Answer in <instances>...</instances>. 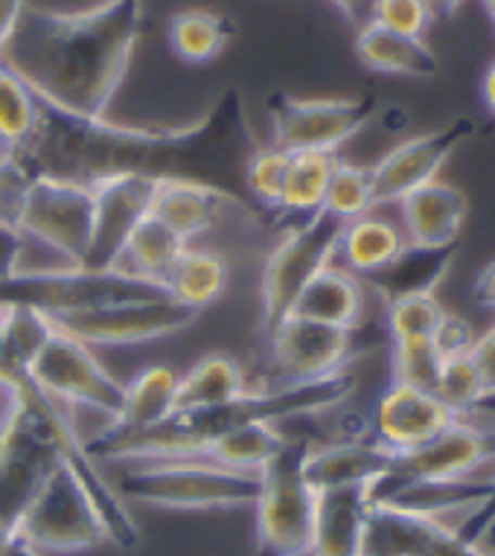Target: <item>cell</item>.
<instances>
[{"mask_svg":"<svg viewBox=\"0 0 495 556\" xmlns=\"http://www.w3.org/2000/svg\"><path fill=\"white\" fill-rule=\"evenodd\" d=\"M257 149L242 93L225 88L211 109L181 126H126L111 117H82L38 93L33 135L10 155L29 178L93 184L111 175H149L202 181L239 195Z\"/></svg>","mask_w":495,"mask_h":556,"instance_id":"obj_1","label":"cell"},{"mask_svg":"<svg viewBox=\"0 0 495 556\" xmlns=\"http://www.w3.org/2000/svg\"><path fill=\"white\" fill-rule=\"evenodd\" d=\"M140 29L143 0H97L74 12L24 7L0 59L59 109L109 117Z\"/></svg>","mask_w":495,"mask_h":556,"instance_id":"obj_2","label":"cell"},{"mask_svg":"<svg viewBox=\"0 0 495 556\" xmlns=\"http://www.w3.org/2000/svg\"><path fill=\"white\" fill-rule=\"evenodd\" d=\"M356 388V374L344 367L335 374L313 379V382L277 384L268 391H245L225 405L202 410H181L152 429L109 434L102 431L93 443H85L93 460H119V464H143V460H173L199 452L221 434L259 426V422L315 417L321 410L335 408Z\"/></svg>","mask_w":495,"mask_h":556,"instance_id":"obj_3","label":"cell"},{"mask_svg":"<svg viewBox=\"0 0 495 556\" xmlns=\"http://www.w3.org/2000/svg\"><path fill=\"white\" fill-rule=\"evenodd\" d=\"M114 490L123 502L161 510H230L257 502L259 472L190 460H143L123 469Z\"/></svg>","mask_w":495,"mask_h":556,"instance_id":"obj_4","label":"cell"},{"mask_svg":"<svg viewBox=\"0 0 495 556\" xmlns=\"http://www.w3.org/2000/svg\"><path fill=\"white\" fill-rule=\"evenodd\" d=\"M157 298H169L164 283L119 268L109 271H91L82 265L24 268L0 283V306H24V309L45 312L50 318L102 309L111 303L157 301Z\"/></svg>","mask_w":495,"mask_h":556,"instance_id":"obj_5","label":"cell"},{"mask_svg":"<svg viewBox=\"0 0 495 556\" xmlns=\"http://www.w3.org/2000/svg\"><path fill=\"white\" fill-rule=\"evenodd\" d=\"M313 443L283 440L259 469L257 556H309L318 493L303 478V457Z\"/></svg>","mask_w":495,"mask_h":556,"instance_id":"obj_6","label":"cell"},{"mask_svg":"<svg viewBox=\"0 0 495 556\" xmlns=\"http://www.w3.org/2000/svg\"><path fill=\"white\" fill-rule=\"evenodd\" d=\"M344 225L347 222L335 219L327 211L315 213L301 225H294L268 254L259 277V324L266 338L289 318L294 301L315 274L332 265Z\"/></svg>","mask_w":495,"mask_h":556,"instance_id":"obj_7","label":"cell"},{"mask_svg":"<svg viewBox=\"0 0 495 556\" xmlns=\"http://www.w3.org/2000/svg\"><path fill=\"white\" fill-rule=\"evenodd\" d=\"M12 533L36 554H74L105 542L97 507L67 464L55 466Z\"/></svg>","mask_w":495,"mask_h":556,"instance_id":"obj_8","label":"cell"},{"mask_svg":"<svg viewBox=\"0 0 495 556\" xmlns=\"http://www.w3.org/2000/svg\"><path fill=\"white\" fill-rule=\"evenodd\" d=\"M93 190L91 184L65 178H29L21 195L15 225L27 239L65 256V265H82L91 242Z\"/></svg>","mask_w":495,"mask_h":556,"instance_id":"obj_9","label":"cell"},{"mask_svg":"<svg viewBox=\"0 0 495 556\" xmlns=\"http://www.w3.org/2000/svg\"><path fill=\"white\" fill-rule=\"evenodd\" d=\"M377 114L373 97H339V100H301L289 93L268 97L271 147L283 152H339Z\"/></svg>","mask_w":495,"mask_h":556,"instance_id":"obj_10","label":"cell"},{"mask_svg":"<svg viewBox=\"0 0 495 556\" xmlns=\"http://www.w3.org/2000/svg\"><path fill=\"white\" fill-rule=\"evenodd\" d=\"M29 374L36 376V382L55 402L100 410L102 417H109V422L117 417L123 400H126V384H119L97 362L91 346L62 332L59 327L53 329V336L47 338L36 362L29 365Z\"/></svg>","mask_w":495,"mask_h":556,"instance_id":"obj_11","label":"cell"},{"mask_svg":"<svg viewBox=\"0 0 495 556\" xmlns=\"http://www.w3.org/2000/svg\"><path fill=\"white\" fill-rule=\"evenodd\" d=\"M202 312L190 309L173 298L157 301H126L111 303L102 309L74 312L50 318L67 336L79 338L88 346H131L143 341L175 336L181 329L193 327Z\"/></svg>","mask_w":495,"mask_h":556,"instance_id":"obj_12","label":"cell"},{"mask_svg":"<svg viewBox=\"0 0 495 556\" xmlns=\"http://www.w3.org/2000/svg\"><path fill=\"white\" fill-rule=\"evenodd\" d=\"M361 327L339 329L318 324V320L289 315L268 336V341H271V370L280 376V384L313 382V379H323L335 370H344L365 350H370L367 341H358Z\"/></svg>","mask_w":495,"mask_h":556,"instance_id":"obj_13","label":"cell"},{"mask_svg":"<svg viewBox=\"0 0 495 556\" xmlns=\"http://www.w3.org/2000/svg\"><path fill=\"white\" fill-rule=\"evenodd\" d=\"M486 460H495V431L481 429L469 420H455L429 443L399 452L391 472L370 486V498L377 502L405 483L458 481Z\"/></svg>","mask_w":495,"mask_h":556,"instance_id":"obj_14","label":"cell"},{"mask_svg":"<svg viewBox=\"0 0 495 556\" xmlns=\"http://www.w3.org/2000/svg\"><path fill=\"white\" fill-rule=\"evenodd\" d=\"M161 181L164 178H149V175H111L91 184L93 222L82 268L91 271L117 268L131 230L152 211Z\"/></svg>","mask_w":495,"mask_h":556,"instance_id":"obj_15","label":"cell"},{"mask_svg":"<svg viewBox=\"0 0 495 556\" xmlns=\"http://www.w3.org/2000/svg\"><path fill=\"white\" fill-rule=\"evenodd\" d=\"M361 556H490L481 545L458 536L437 516L373 502L367 513Z\"/></svg>","mask_w":495,"mask_h":556,"instance_id":"obj_16","label":"cell"},{"mask_svg":"<svg viewBox=\"0 0 495 556\" xmlns=\"http://www.w3.org/2000/svg\"><path fill=\"white\" fill-rule=\"evenodd\" d=\"M469 135H472V123L458 119V123H449V126L437 128V131L408 137L399 147L391 149L379 164L370 166L377 207L399 204L408 192L420 190L422 184L434 181L452 152L460 147V140Z\"/></svg>","mask_w":495,"mask_h":556,"instance_id":"obj_17","label":"cell"},{"mask_svg":"<svg viewBox=\"0 0 495 556\" xmlns=\"http://www.w3.org/2000/svg\"><path fill=\"white\" fill-rule=\"evenodd\" d=\"M458 420L431 391L394 382L382 393L373 414L377 440L391 452H411L434 440Z\"/></svg>","mask_w":495,"mask_h":556,"instance_id":"obj_18","label":"cell"},{"mask_svg":"<svg viewBox=\"0 0 495 556\" xmlns=\"http://www.w3.org/2000/svg\"><path fill=\"white\" fill-rule=\"evenodd\" d=\"M228 211L251 213V204L233 195V192L211 187V184L187 181V178H164L157 184L155 201H152L149 213L164 222L166 228H173L190 245L193 239L216 228Z\"/></svg>","mask_w":495,"mask_h":556,"instance_id":"obj_19","label":"cell"},{"mask_svg":"<svg viewBox=\"0 0 495 556\" xmlns=\"http://www.w3.org/2000/svg\"><path fill=\"white\" fill-rule=\"evenodd\" d=\"M396 452L379 440L350 438L330 446H309L303 457V478L315 493L341 486H373L391 472Z\"/></svg>","mask_w":495,"mask_h":556,"instance_id":"obj_20","label":"cell"},{"mask_svg":"<svg viewBox=\"0 0 495 556\" xmlns=\"http://www.w3.org/2000/svg\"><path fill=\"white\" fill-rule=\"evenodd\" d=\"M408 245L449 248L458 242L467 219V195L452 184L434 178L399 201Z\"/></svg>","mask_w":495,"mask_h":556,"instance_id":"obj_21","label":"cell"},{"mask_svg":"<svg viewBox=\"0 0 495 556\" xmlns=\"http://www.w3.org/2000/svg\"><path fill=\"white\" fill-rule=\"evenodd\" d=\"M370 504V486H341L318 493L309 556H361Z\"/></svg>","mask_w":495,"mask_h":556,"instance_id":"obj_22","label":"cell"},{"mask_svg":"<svg viewBox=\"0 0 495 556\" xmlns=\"http://www.w3.org/2000/svg\"><path fill=\"white\" fill-rule=\"evenodd\" d=\"M297 318L318 320L327 327L356 329L365 318V289L356 274L344 265H327L309 280L301 298L294 301L292 312Z\"/></svg>","mask_w":495,"mask_h":556,"instance_id":"obj_23","label":"cell"},{"mask_svg":"<svg viewBox=\"0 0 495 556\" xmlns=\"http://www.w3.org/2000/svg\"><path fill=\"white\" fill-rule=\"evenodd\" d=\"M358 62L377 74L411 76L429 79L437 74V55L426 45V38H411L394 29L382 27L377 21H367L356 33Z\"/></svg>","mask_w":495,"mask_h":556,"instance_id":"obj_24","label":"cell"},{"mask_svg":"<svg viewBox=\"0 0 495 556\" xmlns=\"http://www.w3.org/2000/svg\"><path fill=\"white\" fill-rule=\"evenodd\" d=\"M405 245H408V239H405L403 228H396L391 219L367 213V216H358V219L344 225L335 256H341L344 268L356 277L358 274L373 277L394 263L396 256L405 251Z\"/></svg>","mask_w":495,"mask_h":556,"instance_id":"obj_25","label":"cell"},{"mask_svg":"<svg viewBox=\"0 0 495 556\" xmlns=\"http://www.w3.org/2000/svg\"><path fill=\"white\" fill-rule=\"evenodd\" d=\"M178 374L166 365H152L126 384V400L114 420L105 426L109 434H129V431L152 429L157 422L173 417Z\"/></svg>","mask_w":495,"mask_h":556,"instance_id":"obj_26","label":"cell"},{"mask_svg":"<svg viewBox=\"0 0 495 556\" xmlns=\"http://www.w3.org/2000/svg\"><path fill=\"white\" fill-rule=\"evenodd\" d=\"M455 263V245L449 248H422L405 245V251L394 263L370 277L382 301H396L408 294H434V289L443 283Z\"/></svg>","mask_w":495,"mask_h":556,"instance_id":"obj_27","label":"cell"},{"mask_svg":"<svg viewBox=\"0 0 495 556\" xmlns=\"http://www.w3.org/2000/svg\"><path fill=\"white\" fill-rule=\"evenodd\" d=\"M245 391V374L237 358L228 353H207L190 367V374L178 376L173 414L225 405Z\"/></svg>","mask_w":495,"mask_h":556,"instance_id":"obj_28","label":"cell"},{"mask_svg":"<svg viewBox=\"0 0 495 556\" xmlns=\"http://www.w3.org/2000/svg\"><path fill=\"white\" fill-rule=\"evenodd\" d=\"M164 283L173 301L202 312L225 294L230 283V265L219 251L187 248L173 271L166 274Z\"/></svg>","mask_w":495,"mask_h":556,"instance_id":"obj_29","label":"cell"},{"mask_svg":"<svg viewBox=\"0 0 495 556\" xmlns=\"http://www.w3.org/2000/svg\"><path fill=\"white\" fill-rule=\"evenodd\" d=\"M233 36V24L221 12L213 10H183L175 12L166 27V41L175 59L193 67L216 62Z\"/></svg>","mask_w":495,"mask_h":556,"instance_id":"obj_30","label":"cell"},{"mask_svg":"<svg viewBox=\"0 0 495 556\" xmlns=\"http://www.w3.org/2000/svg\"><path fill=\"white\" fill-rule=\"evenodd\" d=\"M190 245H187L173 228H166L164 222L155 219V216L149 213L147 219L131 230V237L129 242H126V248H123V256H119L117 268L119 271L138 274V277L164 283L166 274L173 271L175 263L181 260V254Z\"/></svg>","mask_w":495,"mask_h":556,"instance_id":"obj_31","label":"cell"},{"mask_svg":"<svg viewBox=\"0 0 495 556\" xmlns=\"http://www.w3.org/2000/svg\"><path fill=\"white\" fill-rule=\"evenodd\" d=\"M335 164H339V152H292L280 211L303 216V219L321 213Z\"/></svg>","mask_w":495,"mask_h":556,"instance_id":"obj_32","label":"cell"},{"mask_svg":"<svg viewBox=\"0 0 495 556\" xmlns=\"http://www.w3.org/2000/svg\"><path fill=\"white\" fill-rule=\"evenodd\" d=\"M490 495V483H469L464 478L458 481H420L396 486L377 502L394 504L403 510L422 513V516H437L449 510H475L478 504Z\"/></svg>","mask_w":495,"mask_h":556,"instance_id":"obj_33","label":"cell"},{"mask_svg":"<svg viewBox=\"0 0 495 556\" xmlns=\"http://www.w3.org/2000/svg\"><path fill=\"white\" fill-rule=\"evenodd\" d=\"M38 119V91L0 59V147L10 155L33 135Z\"/></svg>","mask_w":495,"mask_h":556,"instance_id":"obj_34","label":"cell"},{"mask_svg":"<svg viewBox=\"0 0 495 556\" xmlns=\"http://www.w3.org/2000/svg\"><path fill=\"white\" fill-rule=\"evenodd\" d=\"M377 201H373V173L370 166L353 164L339 157V164L332 169L330 190L323 199V211L341 222H353L358 216L373 213Z\"/></svg>","mask_w":495,"mask_h":556,"instance_id":"obj_35","label":"cell"},{"mask_svg":"<svg viewBox=\"0 0 495 556\" xmlns=\"http://www.w3.org/2000/svg\"><path fill=\"white\" fill-rule=\"evenodd\" d=\"M434 396H437L458 420L475 417L478 410L490 402V396H486L484 391V382H481V376H478L469 353L467 356L443 358L441 376H437V384H434Z\"/></svg>","mask_w":495,"mask_h":556,"instance_id":"obj_36","label":"cell"},{"mask_svg":"<svg viewBox=\"0 0 495 556\" xmlns=\"http://www.w3.org/2000/svg\"><path fill=\"white\" fill-rule=\"evenodd\" d=\"M53 329L55 324L45 312L24 309V306H0V336L21 365L29 367L36 362L47 338L53 336Z\"/></svg>","mask_w":495,"mask_h":556,"instance_id":"obj_37","label":"cell"},{"mask_svg":"<svg viewBox=\"0 0 495 556\" xmlns=\"http://www.w3.org/2000/svg\"><path fill=\"white\" fill-rule=\"evenodd\" d=\"M443 356L431 338H399L391 341V370L394 382L411 384L420 391L434 393L437 376H441Z\"/></svg>","mask_w":495,"mask_h":556,"instance_id":"obj_38","label":"cell"},{"mask_svg":"<svg viewBox=\"0 0 495 556\" xmlns=\"http://www.w3.org/2000/svg\"><path fill=\"white\" fill-rule=\"evenodd\" d=\"M285 169H289V152L277 147H259L248 161L245 175H242V190L251 192V199L268 211H280Z\"/></svg>","mask_w":495,"mask_h":556,"instance_id":"obj_39","label":"cell"},{"mask_svg":"<svg viewBox=\"0 0 495 556\" xmlns=\"http://www.w3.org/2000/svg\"><path fill=\"white\" fill-rule=\"evenodd\" d=\"M385 327L391 341L399 338H431L443 318V306L434 294H408L385 303Z\"/></svg>","mask_w":495,"mask_h":556,"instance_id":"obj_40","label":"cell"},{"mask_svg":"<svg viewBox=\"0 0 495 556\" xmlns=\"http://www.w3.org/2000/svg\"><path fill=\"white\" fill-rule=\"evenodd\" d=\"M370 21H377L394 33H403V36L426 38L434 18L422 0H373Z\"/></svg>","mask_w":495,"mask_h":556,"instance_id":"obj_41","label":"cell"},{"mask_svg":"<svg viewBox=\"0 0 495 556\" xmlns=\"http://www.w3.org/2000/svg\"><path fill=\"white\" fill-rule=\"evenodd\" d=\"M475 329L469 324L467 318H460L455 312H443L441 324L434 329V346L441 350L443 358H452V356H467L472 344H475Z\"/></svg>","mask_w":495,"mask_h":556,"instance_id":"obj_42","label":"cell"},{"mask_svg":"<svg viewBox=\"0 0 495 556\" xmlns=\"http://www.w3.org/2000/svg\"><path fill=\"white\" fill-rule=\"evenodd\" d=\"M24 254H27V237L15 222L0 219V283L24 271Z\"/></svg>","mask_w":495,"mask_h":556,"instance_id":"obj_43","label":"cell"},{"mask_svg":"<svg viewBox=\"0 0 495 556\" xmlns=\"http://www.w3.org/2000/svg\"><path fill=\"white\" fill-rule=\"evenodd\" d=\"M469 358H472V365H475L478 376L484 382L486 396L495 400V324L475 338V344L469 350Z\"/></svg>","mask_w":495,"mask_h":556,"instance_id":"obj_44","label":"cell"},{"mask_svg":"<svg viewBox=\"0 0 495 556\" xmlns=\"http://www.w3.org/2000/svg\"><path fill=\"white\" fill-rule=\"evenodd\" d=\"M495 525V478L490 481V495H486L484 502L478 504L475 510L467 513V519L460 521L458 536L467 539V542H472V545H481V539H484V533Z\"/></svg>","mask_w":495,"mask_h":556,"instance_id":"obj_45","label":"cell"},{"mask_svg":"<svg viewBox=\"0 0 495 556\" xmlns=\"http://www.w3.org/2000/svg\"><path fill=\"white\" fill-rule=\"evenodd\" d=\"M24 7H27V0H0V55H3L12 33L18 27Z\"/></svg>","mask_w":495,"mask_h":556,"instance_id":"obj_46","label":"cell"},{"mask_svg":"<svg viewBox=\"0 0 495 556\" xmlns=\"http://www.w3.org/2000/svg\"><path fill=\"white\" fill-rule=\"evenodd\" d=\"M330 3L358 27L370 21V10H373V0H330Z\"/></svg>","mask_w":495,"mask_h":556,"instance_id":"obj_47","label":"cell"},{"mask_svg":"<svg viewBox=\"0 0 495 556\" xmlns=\"http://www.w3.org/2000/svg\"><path fill=\"white\" fill-rule=\"evenodd\" d=\"M475 301L481 303V306H490V309H495V263H490L484 268V271L478 274L475 280Z\"/></svg>","mask_w":495,"mask_h":556,"instance_id":"obj_48","label":"cell"},{"mask_svg":"<svg viewBox=\"0 0 495 556\" xmlns=\"http://www.w3.org/2000/svg\"><path fill=\"white\" fill-rule=\"evenodd\" d=\"M0 556H41L36 554L33 547L24 545L12 530H7L3 525H0Z\"/></svg>","mask_w":495,"mask_h":556,"instance_id":"obj_49","label":"cell"},{"mask_svg":"<svg viewBox=\"0 0 495 556\" xmlns=\"http://www.w3.org/2000/svg\"><path fill=\"white\" fill-rule=\"evenodd\" d=\"M422 3L429 7L431 18L437 21V18H449L452 12L458 10L464 0H422Z\"/></svg>","mask_w":495,"mask_h":556,"instance_id":"obj_50","label":"cell"},{"mask_svg":"<svg viewBox=\"0 0 495 556\" xmlns=\"http://www.w3.org/2000/svg\"><path fill=\"white\" fill-rule=\"evenodd\" d=\"M481 97H484V105L490 109V114L495 117V62L486 67L484 83H481Z\"/></svg>","mask_w":495,"mask_h":556,"instance_id":"obj_51","label":"cell"},{"mask_svg":"<svg viewBox=\"0 0 495 556\" xmlns=\"http://www.w3.org/2000/svg\"><path fill=\"white\" fill-rule=\"evenodd\" d=\"M481 547H484L490 556H495V525L484 533V539H481Z\"/></svg>","mask_w":495,"mask_h":556,"instance_id":"obj_52","label":"cell"},{"mask_svg":"<svg viewBox=\"0 0 495 556\" xmlns=\"http://www.w3.org/2000/svg\"><path fill=\"white\" fill-rule=\"evenodd\" d=\"M484 7H486V12H490V18H493V24H495V0H484Z\"/></svg>","mask_w":495,"mask_h":556,"instance_id":"obj_53","label":"cell"},{"mask_svg":"<svg viewBox=\"0 0 495 556\" xmlns=\"http://www.w3.org/2000/svg\"><path fill=\"white\" fill-rule=\"evenodd\" d=\"M3 410H7V393L0 388V420H3Z\"/></svg>","mask_w":495,"mask_h":556,"instance_id":"obj_54","label":"cell"},{"mask_svg":"<svg viewBox=\"0 0 495 556\" xmlns=\"http://www.w3.org/2000/svg\"><path fill=\"white\" fill-rule=\"evenodd\" d=\"M3 155H7V152H3V147H0V157H3Z\"/></svg>","mask_w":495,"mask_h":556,"instance_id":"obj_55","label":"cell"},{"mask_svg":"<svg viewBox=\"0 0 495 556\" xmlns=\"http://www.w3.org/2000/svg\"><path fill=\"white\" fill-rule=\"evenodd\" d=\"M93 3H97V0H93Z\"/></svg>","mask_w":495,"mask_h":556,"instance_id":"obj_56","label":"cell"}]
</instances>
